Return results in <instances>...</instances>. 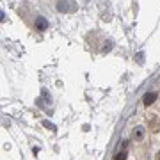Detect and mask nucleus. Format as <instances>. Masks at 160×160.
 <instances>
[{"label": "nucleus", "instance_id": "f257e3e1", "mask_svg": "<svg viewBox=\"0 0 160 160\" xmlns=\"http://www.w3.org/2000/svg\"><path fill=\"white\" fill-rule=\"evenodd\" d=\"M68 4H71V0H59L57 2V9L61 12H71L77 9V6H68Z\"/></svg>", "mask_w": 160, "mask_h": 160}, {"label": "nucleus", "instance_id": "f03ea898", "mask_svg": "<svg viewBox=\"0 0 160 160\" xmlns=\"http://www.w3.org/2000/svg\"><path fill=\"white\" fill-rule=\"evenodd\" d=\"M34 25H36V29L39 30V32H45V30L48 29V20H46L45 16H38L36 22H34Z\"/></svg>", "mask_w": 160, "mask_h": 160}, {"label": "nucleus", "instance_id": "7ed1b4c3", "mask_svg": "<svg viewBox=\"0 0 160 160\" xmlns=\"http://www.w3.org/2000/svg\"><path fill=\"white\" fill-rule=\"evenodd\" d=\"M158 98V92L157 91H151V92H146L144 94V98H142V103L146 105V107H149V105H153L155 103V100Z\"/></svg>", "mask_w": 160, "mask_h": 160}, {"label": "nucleus", "instance_id": "20e7f679", "mask_svg": "<svg viewBox=\"0 0 160 160\" xmlns=\"http://www.w3.org/2000/svg\"><path fill=\"white\" fill-rule=\"evenodd\" d=\"M144 135H146L144 126H135V128H133V139H135V141H142Z\"/></svg>", "mask_w": 160, "mask_h": 160}, {"label": "nucleus", "instance_id": "39448f33", "mask_svg": "<svg viewBox=\"0 0 160 160\" xmlns=\"http://www.w3.org/2000/svg\"><path fill=\"white\" fill-rule=\"evenodd\" d=\"M114 160H126V151H121L114 157Z\"/></svg>", "mask_w": 160, "mask_h": 160}, {"label": "nucleus", "instance_id": "423d86ee", "mask_svg": "<svg viewBox=\"0 0 160 160\" xmlns=\"http://www.w3.org/2000/svg\"><path fill=\"white\" fill-rule=\"evenodd\" d=\"M110 48H112V41H107V43H105V48H103V52H110Z\"/></svg>", "mask_w": 160, "mask_h": 160}, {"label": "nucleus", "instance_id": "0eeeda50", "mask_svg": "<svg viewBox=\"0 0 160 160\" xmlns=\"http://www.w3.org/2000/svg\"><path fill=\"white\" fill-rule=\"evenodd\" d=\"M45 126H46V128H52V130H55V126L52 125L50 121H45Z\"/></svg>", "mask_w": 160, "mask_h": 160}, {"label": "nucleus", "instance_id": "6e6552de", "mask_svg": "<svg viewBox=\"0 0 160 160\" xmlns=\"http://www.w3.org/2000/svg\"><path fill=\"white\" fill-rule=\"evenodd\" d=\"M157 160H160V151H158V153H157Z\"/></svg>", "mask_w": 160, "mask_h": 160}]
</instances>
